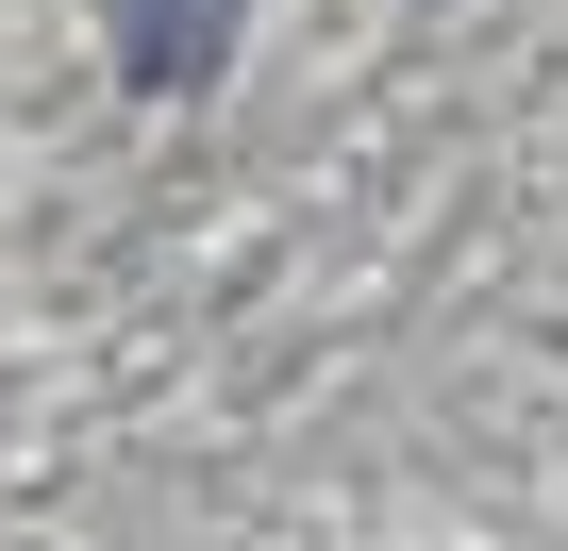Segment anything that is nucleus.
I'll return each instance as SVG.
<instances>
[{"label":"nucleus","mask_w":568,"mask_h":551,"mask_svg":"<svg viewBox=\"0 0 568 551\" xmlns=\"http://www.w3.org/2000/svg\"><path fill=\"white\" fill-rule=\"evenodd\" d=\"M234 18L251 0H118V84L134 101H201L234 68Z\"/></svg>","instance_id":"obj_1"}]
</instances>
